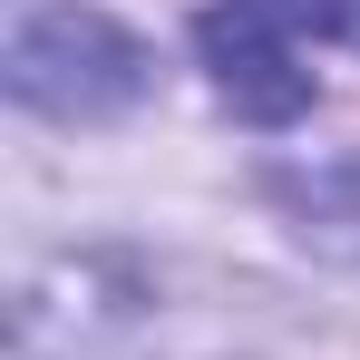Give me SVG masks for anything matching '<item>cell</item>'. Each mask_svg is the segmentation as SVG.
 I'll return each mask as SVG.
<instances>
[{
  "instance_id": "cell-1",
  "label": "cell",
  "mask_w": 360,
  "mask_h": 360,
  "mask_svg": "<svg viewBox=\"0 0 360 360\" xmlns=\"http://www.w3.org/2000/svg\"><path fill=\"white\" fill-rule=\"evenodd\" d=\"M321 39H360V0H214L195 20L214 98L243 127H292L311 108V49Z\"/></svg>"
},
{
  "instance_id": "cell-2",
  "label": "cell",
  "mask_w": 360,
  "mask_h": 360,
  "mask_svg": "<svg viewBox=\"0 0 360 360\" xmlns=\"http://www.w3.org/2000/svg\"><path fill=\"white\" fill-rule=\"evenodd\" d=\"M10 98L39 117H117L146 98V49L108 10H39L10 39Z\"/></svg>"
}]
</instances>
